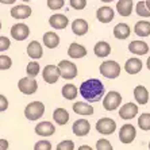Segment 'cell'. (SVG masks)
<instances>
[{
  "mask_svg": "<svg viewBox=\"0 0 150 150\" xmlns=\"http://www.w3.org/2000/svg\"><path fill=\"white\" fill-rule=\"evenodd\" d=\"M105 93V88L100 80L98 79H89L81 83L80 85V95L89 103H96L101 100Z\"/></svg>",
  "mask_w": 150,
  "mask_h": 150,
  "instance_id": "obj_1",
  "label": "cell"
},
{
  "mask_svg": "<svg viewBox=\"0 0 150 150\" xmlns=\"http://www.w3.org/2000/svg\"><path fill=\"white\" fill-rule=\"evenodd\" d=\"M45 112V104L41 101H31L30 104L26 105L25 116L28 120H38Z\"/></svg>",
  "mask_w": 150,
  "mask_h": 150,
  "instance_id": "obj_2",
  "label": "cell"
},
{
  "mask_svg": "<svg viewBox=\"0 0 150 150\" xmlns=\"http://www.w3.org/2000/svg\"><path fill=\"white\" fill-rule=\"evenodd\" d=\"M100 73L105 79H116L120 74V65L116 61H103L100 65Z\"/></svg>",
  "mask_w": 150,
  "mask_h": 150,
  "instance_id": "obj_3",
  "label": "cell"
},
{
  "mask_svg": "<svg viewBox=\"0 0 150 150\" xmlns=\"http://www.w3.org/2000/svg\"><path fill=\"white\" fill-rule=\"evenodd\" d=\"M57 68L59 72V77H64L65 80H72L77 76V67L70 61L62 59V61H59Z\"/></svg>",
  "mask_w": 150,
  "mask_h": 150,
  "instance_id": "obj_4",
  "label": "cell"
},
{
  "mask_svg": "<svg viewBox=\"0 0 150 150\" xmlns=\"http://www.w3.org/2000/svg\"><path fill=\"white\" fill-rule=\"evenodd\" d=\"M122 103V95L116 91H110L103 99V107L107 111H114Z\"/></svg>",
  "mask_w": 150,
  "mask_h": 150,
  "instance_id": "obj_5",
  "label": "cell"
},
{
  "mask_svg": "<svg viewBox=\"0 0 150 150\" xmlns=\"http://www.w3.org/2000/svg\"><path fill=\"white\" fill-rule=\"evenodd\" d=\"M96 130L103 135H110L116 130V123L111 118H101L96 123Z\"/></svg>",
  "mask_w": 150,
  "mask_h": 150,
  "instance_id": "obj_6",
  "label": "cell"
},
{
  "mask_svg": "<svg viewBox=\"0 0 150 150\" xmlns=\"http://www.w3.org/2000/svg\"><path fill=\"white\" fill-rule=\"evenodd\" d=\"M18 88L22 93L25 95H33L38 89V83L35 81V79H30V77H23L18 83Z\"/></svg>",
  "mask_w": 150,
  "mask_h": 150,
  "instance_id": "obj_7",
  "label": "cell"
},
{
  "mask_svg": "<svg viewBox=\"0 0 150 150\" xmlns=\"http://www.w3.org/2000/svg\"><path fill=\"white\" fill-rule=\"evenodd\" d=\"M137 137V130L133 125H123L119 131V139L122 143H131Z\"/></svg>",
  "mask_w": 150,
  "mask_h": 150,
  "instance_id": "obj_8",
  "label": "cell"
},
{
  "mask_svg": "<svg viewBox=\"0 0 150 150\" xmlns=\"http://www.w3.org/2000/svg\"><path fill=\"white\" fill-rule=\"evenodd\" d=\"M11 35L15 41H25L30 35V28L25 23H16L11 28Z\"/></svg>",
  "mask_w": 150,
  "mask_h": 150,
  "instance_id": "obj_9",
  "label": "cell"
},
{
  "mask_svg": "<svg viewBox=\"0 0 150 150\" xmlns=\"http://www.w3.org/2000/svg\"><path fill=\"white\" fill-rule=\"evenodd\" d=\"M42 77L45 83L47 84H56L59 79V72H58V68L56 65H46L43 72H42Z\"/></svg>",
  "mask_w": 150,
  "mask_h": 150,
  "instance_id": "obj_10",
  "label": "cell"
},
{
  "mask_svg": "<svg viewBox=\"0 0 150 150\" xmlns=\"http://www.w3.org/2000/svg\"><path fill=\"white\" fill-rule=\"evenodd\" d=\"M137 114H138V105L131 103V101L123 104L122 107H120V110H119V116L122 119H125V120L135 118Z\"/></svg>",
  "mask_w": 150,
  "mask_h": 150,
  "instance_id": "obj_11",
  "label": "cell"
},
{
  "mask_svg": "<svg viewBox=\"0 0 150 150\" xmlns=\"http://www.w3.org/2000/svg\"><path fill=\"white\" fill-rule=\"evenodd\" d=\"M72 130H73L74 135L85 137L88 133H89V130H91V125H89V122L85 120V119H79V120H76V122L73 123Z\"/></svg>",
  "mask_w": 150,
  "mask_h": 150,
  "instance_id": "obj_12",
  "label": "cell"
},
{
  "mask_svg": "<svg viewBox=\"0 0 150 150\" xmlns=\"http://www.w3.org/2000/svg\"><path fill=\"white\" fill-rule=\"evenodd\" d=\"M31 15V8L26 4H19L11 8V16L15 19H27Z\"/></svg>",
  "mask_w": 150,
  "mask_h": 150,
  "instance_id": "obj_13",
  "label": "cell"
},
{
  "mask_svg": "<svg viewBox=\"0 0 150 150\" xmlns=\"http://www.w3.org/2000/svg\"><path fill=\"white\" fill-rule=\"evenodd\" d=\"M114 10L108 6H104V7H100L98 11H96V18H98V21L101 22V23H110L112 22L114 19Z\"/></svg>",
  "mask_w": 150,
  "mask_h": 150,
  "instance_id": "obj_14",
  "label": "cell"
},
{
  "mask_svg": "<svg viewBox=\"0 0 150 150\" xmlns=\"http://www.w3.org/2000/svg\"><path fill=\"white\" fill-rule=\"evenodd\" d=\"M49 23H50V26H52L53 28H56V30H64V28L68 26V23H69V19L62 14H56V15H52V16H50Z\"/></svg>",
  "mask_w": 150,
  "mask_h": 150,
  "instance_id": "obj_15",
  "label": "cell"
},
{
  "mask_svg": "<svg viewBox=\"0 0 150 150\" xmlns=\"http://www.w3.org/2000/svg\"><path fill=\"white\" fill-rule=\"evenodd\" d=\"M68 56L74 59L83 58V57L87 56V49H85L83 45H80V43L73 42V43H70L69 49H68Z\"/></svg>",
  "mask_w": 150,
  "mask_h": 150,
  "instance_id": "obj_16",
  "label": "cell"
},
{
  "mask_svg": "<svg viewBox=\"0 0 150 150\" xmlns=\"http://www.w3.org/2000/svg\"><path fill=\"white\" fill-rule=\"evenodd\" d=\"M129 50L137 56H145L149 52V45L145 41H133L129 45Z\"/></svg>",
  "mask_w": 150,
  "mask_h": 150,
  "instance_id": "obj_17",
  "label": "cell"
},
{
  "mask_svg": "<svg viewBox=\"0 0 150 150\" xmlns=\"http://www.w3.org/2000/svg\"><path fill=\"white\" fill-rule=\"evenodd\" d=\"M35 133L41 137H50L56 133V127L50 122H41L35 126Z\"/></svg>",
  "mask_w": 150,
  "mask_h": 150,
  "instance_id": "obj_18",
  "label": "cell"
},
{
  "mask_svg": "<svg viewBox=\"0 0 150 150\" xmlns=\"http://www.w3.org/2000/svg\"><path fill=\"white\" fill-rule=\"evenodd\" d=\"M133 7H134L133 0H120V1L116 3V11L119 12L120 16H125V18L131 15Z\"/></svg>",
  "mask_w": 150,
  "mask_h": 150,
  "instance_id": "obj_19",
  "label": "cell"
},
{
  "mask_svg": "<svg viewBox=\"0 0 150 150\" xmlns=\"http://www.w3.org/2000/svg\"><path fill=\"white\" fill-rule=\"evenodd\" d=\"M27 54L30 58L33 59H39L43 56V49H42V45L38 41H33L28 43L27 46Z\"/></svg>",
  "mask_w": 150,
  "mask_h": 150,
  "instance_id": "obj_20",
  "label": "cell"
},
{
  "mask_svg": "<svg viewBox=\"0 0 150 150\" xmlns=\"http://www.w3.org/2000/svg\"><path fill=\"white\" fill-rule=\"evenodd\" d=\"M125 70L129 74H137L142 70V61L139 58H129L125 64Z\"/></svg>",
  "mask_w": 150,
  "mask_h": 150,
  "instance_id": "obj_21",
  "label": "cell"
},
{
  "mask_svg": "<svg viewBox=\"0 0 150 150\" xmlns=\"http://www.w3.org/2000/svg\"><path fill=\"white\" fill-rule=\"evenodd\" d=\"M134 98H135V101L141 105H145L149 101V92H147L146 87L143 85H137L134 88Z\"/></svg>",
  "mask_w": 150,
  "mask_h": 150,
  "instance_id": "obj_22",
  "label": "cell"
},
{
  "mask_svg": "<svg viewBox=\"0 0 150 150\" xmlns=\"http://www.w3.org/2000/svg\"><path fill=\"white\" fill-rule=\"evenodd\" d=\"M73 111L77 115H83V116H89L93 114V107L91 104H87L84 101H76L73 104Z\"/></svg>",
  "mask_w": 150,
  "mask_h": 150,
  "instance_id": "obj_23",
  "label": "cell"
},
{
  "mask_svg": "<svg viewBox=\"0 0 150 150\" xmlns=\"http://www.w3.org/2000/svg\"><path fill=\"white\" fill-rule=\"evenodd\" d=\"M130 33H131V28L126 23H118L114 27V37L116 39H127L130 37Z\"/></svg>",
  "mask_w": 150,
  "mask_h": 150,
  "instance_id": "obj_24",
  "label": "cell"
},
{
  "mask_svg": "<svg viewBox=\"0 0 150 150\" xmlns=\"http://www.w3.org/2000/svg\"><path fill=\"white\" fill-rule=\"evenodd\" d=\"M93 52L96 54V57L99 58H105L107 56H110V53H111V46L104 41H100L98 42L93 47Z\"/></svg>",
  "mask_w": 150,
  "mask_h": 150,
  "instance_id": "obj_25",
  "label": "cell"
},
{
  "mask_svg": "<svg viewBox=\"0 0 150 150\" xmlns=\"http://www.w3.org/2000/svg\"><path fill=\"white\" fill-rule=\"evenodd\" d=\"M43 45L49 49H56L59 45V37L53 31H47L43 34Z\"/></svg>",
  "mask_w": 150,
  "mask_h": 150,
  "instance_id": "obj_26",
  "label": "cell"
},
{
  "mask_svg": "<svg viewBox=\"0 0 150 150\" xmlns=\"http://www.w3.org/2000/svg\"><path fill=\"white\" fill-rule=\"evenodd\" d=\"M88 28H89V26H88V23L84 21V19H76V21H73V23H72V31L76 35H79V37L87 34Z\"/></svg>",
  "mask_w": 150,
  "mask_h": 150,
  "instance_id": "obj_27",
  "label": "cell"
},
{
  "mask_svg": "<svg viewBox=\"0 0 150 150\" xmlns=\"http://www.w3.org/2000/svg\"><path fill=\"white\" fill-rule=\"evenodd\" d=\"M134 33L138 37H149L150 35V22L147 21H139L134 26Z\"/></svg>",
  "mask_w": 150,
  "mask_h": 150,
  "instance_id": "obj_28",
  "label": "cell"
},
{
  "mask_svg": "<svg viewBox=\"0 0 150 150\" xmlns=\"http://www.w3.org/2000/svg\"><path fill=\"white\" fill-rule=\"evenodd\" d=\"M53 119L54 122L59 126H64L67 125L68 120H69V114L65 108H56L54 112H53Z\"/></svg>",
  "mask_w": 150,
  "mask_h": 150,
  "instance_id": "obj_29",
  "label": "cell"
},
{
  "mask_svg": "<svg viewBox=\"0 0 150 150\" xmlns=\"http://www.w3.org/2000/svg\"><path fill=\"white\" fill-rule=\"evenodd\" d=\"M62 96L67 100H74L77 98V88L73 84H65L62 87Z\"/></svg>",
  "mask_w": 150,
  "mask_h": 150,
  "instance_id": "obj_30",
  "label": "cell"
},
{
  "mask_svg": "<svg viewBox=\"0 0 150 150\" xmlns=\"http://www.w3.org/2000/svg\"><path fill=\"white\" fill-rule=\"evenodd\" d=\"M39 70H41V68H39V64L37 62V61H30V62L27 64L26 72H27V76L30 77V79H35V77L38 76Z\"/></svg>",
  "mask_w": 150,
  "mask_h": 150,
  "instance_id": "obj_31",
  "label": "cell"
},
{
  "mask_svg": "<svg viewBox=\"0 0 150 150\" xmlns=\"http://www.w3.org/2000/svg\"><path fill=\"white\" fill-rule=\"evenodd\" d=\"M138 126L143 131H149L150 130V114H142L138 118Z\"/></svg>",
  "mask_w": 150,
  "mask_h": 150,
  "instance_id": "obj_32",
  "label": "cell"
},
{
  "mask_svg": "<svg viewBox=\"0 0 150 150\" xmlns=\"http://www.w3.org/2000/svg\"><path fill=\"white\" fill-rule=\"evenodd\" d=\"M135 11H137V14L139 15V16H142V18H149L150 16V11L146 8L145 1H138V3H137V7H135Z\"/></svg>",
  "mask_w": 150,
  "mask_h": 150,
  "instance_id": "obj_33",
  "label": "cell"
},
{
  "mask_svg": "<svg viewBox=\"0 0 150 150\" xmlns=\"http://www.w3.org/2000/svg\"><path fill=\"white\" fill-rule=\"evenodd\" d=\"M56 150H74V142L70 139H65L57 145Z\"/></svg>",
  "mask_w": 150,
  "mask_h": 150,
  "instance_id": "obj_34",
  "label": "cell"
},
{
  "mask_svg": "<svg viewBox=\"0 0 150 150\" xmlns=\"http://www.w3.org/2000/svg\"><path fill=\"white\" fill-rule=\"evenodd\" d=\"M12 67V61L8 56H0V70H7Z\"/></svg>",
  "mask_w": 150,
  "mask_h": 150,
  "instance_id": "obj_35",
  "label": "cell"
},
{
  "mask_svg": "<svg viewBox=\"0 0 150 150\" xmlns=\"http://www.w3.org/2000/svg\"><path fill=\"white\" fill-rule=\"evenodd\" d=\"M96 150H114L112 149V145L105 139V138H101L96 142Z\"/></svg>",
  "mask_w": 150,
  "mask_h": 150,
  "instance_id": "obj_36",
  "label": "cell"
},
{
  "mask_svg": "<svg viewBox=\"0 0 150 150\" xmlns=\"http://www.w3.org/2000/svg\"><path fill=\"white\" fill-rule=\"evenodd\" d=\"M34 150H52V143L46 139L38 141V142L35 143Z\"/></svg>",
  "mask_w": 150,
  "mask_h": 150,
  "instance_id": "obj_37",
  "label": "cell"
},
{
  "mask_svg": "<svg viewBox=\"0 0 150 150\" xmlns=\"http://www.w3.org/2000/svg\"><path fill=\"white\" fill-rule=\"evenodd\" d=\"M65 1L64 0H47V7L50 10H59L64 7Z\"/></svg>",
  "mask_w": 150,
  "mask_h": 150,
  "instance_id": "obj_38",
  "label": "cell"
},
{
  "mask_svg": "<svg viewBox=\"0 0 150 150\" xmlns=\"http://www.w3.org/2000/svg\"><path fill=\"white\" fill-rule=\"evenodd\" d=\"M11 42L7 37H0V52H6L10 49Z\"/></svg>",
  "mask_w": 150,
  "mask_h": 150,
  "instance_id": "obj_39",
  "label": "cell"
},
{
  "mask_svg": "<svg viewBox=\"0 0 150 150\" xmlns=\"http://www.w3.org/2000/svg\"><path fill=\"white\" fill-rule=\"evenodd\" d=\"M70 6L74 10H83L87 6V0H70Z\"/></svg>",
  "mask_w": 150,
  "mask_h": 150,
  "instance_id": "obj_40",
  "label": "cell"
},
{
  "mask_svg": "<svg viewBox=\"0 0 150 150\" xmlns=\"http://www.w3.org/2000/svg\"><path fill=\"white\" fill-rule=\"evenodd\" d=\"M8 108V100L6 96H3V95H0V112L6 111V110Z\"/></svg>",
  "mask_w": 150,
  "mask_h": 150,
  "instance_id": "obj_41",
  "label": "cell"
},
{
  "mask_svg": "<svg viewBox=\"0 0 150 150\" xmlns=\"http://www.w3.org/2000/svg\"><path fill=\"white\" fill-rule=\"evenodd\" d=\"M8 141L7 139H0V150H8Z\"/></svg>",
  "mask_w": 150,
  "mask_h": 150,
  "instance_id": "obj_42",
  "label": "cell"
},
{
  "mask_svg": "<svg viewBox=\"0 0 150 150\" xmlns=\"http://www.w3.org/2000/svg\"><path fill=\"white\" fill-rule=\"evenodd\" d=\"M77 150H92V147H89L88 145H83V146H80Z\"/></svg>",
  "mask_w": 150,
  "mask_h": 150,
  "instance_id": "obj_43",
  "label": "cell"
},
{
  "mask_svg": "<svg viewBox=\"0 0 150 150\" xmlns=\"http://www.w3.org/2000/svg\"><path fill=\"white\" fill-rule=\"evenodd\" d=\"M145 6H146V8L150 11V0H146V1H145Z\"/></svg>",
  "mask_w": 150,
  "mask_h": 150,
  "instance_id": "obj_44",
  "label": "cell"
},
{
  "mask_svg": "<svg viewBox=\"0 0 150 150\" xmlns=\"http://www.w3.org/2000/svg\"><path fill=\"white\" fill-rule=\"evenodd\" d=\"M146 65H147V69L150 70V57L147 58V61H146Z\"/></svg>",
  "mask_w": 150,
  "mask_h": 150,
  "instance_id": "obj_45",
  "label": "cell"
},
{
  "mask_svg": "<svg viewBox=\"0 0 150 150\" xmlns=\"http://www.w3.org/2000/svg\"><path fill=\"white\" fill-rule=\"evenodd\" d=\"M0 30H1V22H0Z\"/></svg>",
  "mask_w": 150,
  "mask_h": 150,
  "instance_id": "obj_46",
  "label": "cell"
},
{
  "mask_svg": "<svg viewBox=\"0 0 150 150\" xmlns=\"http://www.w3.org/2000/svg\"><path fill=\"white\" fill-rule=\"evenodd\" d=\"M149 150H150V142H149Z\"/></svg>",
  "mask_w": 150,
  "mask_h": 150,
  "instance_id": "obj_47",
  "label": "cell"
}]
</instances>
